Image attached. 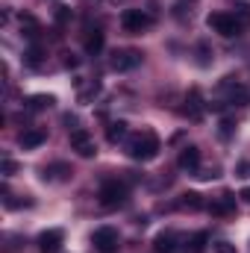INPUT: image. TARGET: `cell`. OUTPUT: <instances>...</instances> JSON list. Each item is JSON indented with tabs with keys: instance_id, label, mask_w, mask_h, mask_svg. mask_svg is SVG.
Segmentation results:
<instances>
[{
	"instance_id": "6da1fadb",
	"label": "cell",
	"mask_w": 250,
	"mask_h": 253,
	"mask_svg": "<svg viewBox=\"0 0 250 253\" xmlns=\"http://www.w3.org/2000/svg\"><path fill=\"white\" fill-rule=\"evenodd\" d=\"M159 150H162V144H159V135H156L153 129H141V132H132V135L126 138V153H129L132 159H138V162L156 159Z\"/></svg>"
},
{
	"instance_id": "7a4b0ae2",
	"label": "cell",
	"mask_w": 250,
	"mask_h": 253,
	"mask_svg": "<svg viewBox=\"0 0 250 253\" xmlns=\"http://www.w3.org/2000/svg\"><path fill=\"white\" fill-rule=\"evenodd\" d=\"M206 27H209L212 33L224 36V39L242 36V30H245V24H242V21H239L236 15H230V12H212V15L206 18Z\"/></svg>"
},
{
	"instance_id": "3957f363",
	"label": "cell",
	"mask_w": 250,
	"mask_h": 253,
	"mask_svg": "<svg viewBox=\"0 0 250 253\" xmlns=\"http://www.w3.org/2000/svg\"><path fill=\"white\" fill-rule=\"evenodd\" d=\"M126 194H129V189H126L124 180H106V183L100 186V191H97L103 209H118V206H124Z\"/></svg>"
},
{
	"instance_id": "277c9868",
	"label": "cell",
	"mask_w": 250,
	"mask_h": 253,
	"mask_svg": "<svg viewBox=\"0 0 250 253\" xmlns=\"http://www.w3.org/2000/svg\"><path fill=\"white\" fill-rule=\"evenodd\" d=\"M121 27H124V33H129V36H141L144 30L153 27V18L147 12H141V9H126L124 15H121Z\"/></svg>"
},
{
	"instance_id": "5b68a950",
	"label": "cell",
	"mask_w": 250,
	"mask_h": 253,
	"mask_svg": "<svg viewBox=\"0 0 250 253\" xmlns=\"http://www.w3.org/2000/svg\"><path fill=\"white\" fill-rule=\"evenodd\" d=\"M71 150H77V156H83V159H91L97 153V144H94V138H91L88 129H80L77 126L71 132Z\"/></svg>"
},
{
	"instance_id": "8992f818",
	"label": "cell",
	"mask_w": 250,
	"mask_h": 253,
	"mask_svg": "<svg viewBox=\"0 0 250 253\" xmlns=\"http://www.w3.org/2000/svg\"><path fill=\"white\" fill-rule=\"evenodd\" d=\"M91 242H94L97 253H115L118 251V230L115 227H97Z\"/></svg>"
},
{
	"instance_id": "52a82bcc",
	"label": "cell",
	"mask_w": 250,
	"mask_h": 253,
	"mask_svg": "<svg viewBox=\"0 0 250 253\" xmlns=\"http://www.w3.org/2000/svg\"><path fill=\"white\" fill-rule=\"evenodd\" d=\"M221 91L227 94L224 100H227V103H233V106H242V103H248V100H250V91L242 85V83H236L233 77H224V83H221Z\"/></svg>"
},
{
	"instance_id": "ba28073f",
	"label": "cell",
	"mask_w": 250,
	"mask_h": 253,
	"mask_svg": "<svg viewBox=\"0 0 250 253\" xmlns=\"http://www.w3.org/2000/svg\"><path fill=\"white\" fill-rule=\"evenodd\" d=\"M141 62V50H135V47H126V50H115V56H112V71H118V74H124V71H132V68H138Z\"/></svg>"
},
{
	"instance_id": "9c48e42d",
	"label": "cell",
	"mask_w": 250,
	"mask_h": 253,
	"mask_svg": "<svg viewBox=\"0 0 250 253\" xmlns=\"http://www.w3.org/2000/svg\"><path fill=\"white\" fill-rule=\"evenodd\" d=\"M62 230H44L42 236H39V251L42 253H59L62 248Z\"/></svg>"
},
{
	"instance_id": "30bf717a",
	"label": "cell",
	"mask_w": 250,
	"mask_h": 253,
	"mask_svg": "<svg viewBox=\"0 0 250 253\" xmlns=\"http://www.w3.org/2000/svg\"><path fill=\"white\" fill-rule=\"evenodd\" d=\"M47 141V132L44 129H24L21 135H18V144L24 147V150H36V147H42Z\"/></svg>"
},
{
	"instance_id": "8fae6325",
	"label": "cell",
	"mask_w": 250,
	"mask_h": 253,
	"mask_svg": "<svg viewBox=\"0 0 250 253\" xmlns=\"http://www.w3.org/2000/svg\"><path fill=\"white\" fill-rule=\"evenodd\" d=\"M209 215H230V212H236V194H230V191H224L218 200H212L209 206Z\"/></svg>"
},
{
	"instance_id": "7c38bea8",
	"label": "cell",
	"mask_w": 250,
	"mask_h": 253,
	"mask_svg": "<svg viewBox=\"0 0 250 253\" xmlns=\"http://www.w3.org/2000/svg\"><path fill=\"white\" fill-rule=\"evenodd\" d=\"M177 162H180V168H183V171H197V168H200V147H194V144L183 147Z\"/></svg>"
},
{
	"instance_id": "4fadbf2b",
	"label": "cell",
	"mask_w": 250,
	"mask_h": 253,
	"mask_svg": "<svg viewBox=\"0 0 250 253\" xmlns=\"http://www.w3.org/2000/svg\"><path fill=\"white\" fill-rule=\"evenodd\" d=\"M183 115H188L191 121H200L203 118V103H200V91L191 88L186 97V106H183Z\"/></svg>"
},
{
	"instance_id": "5bb4252c",
	"label": "cell",
	"mask_w": 250,
	"mask_h": 253,
	"mask_svg": "<svg viewBox=\"0 0 250 253\" xmlns=\"http://www.w3.org/2000/svg\"><path fill=\"white\" fill-rule=\"evenodd\" d=\"M153 251L156 253H174L177 251V233L174 230H165L153 239Z\"/></svg>"
},
{
	"instance_id": "9a60e30c",
	"label": "cell",
	"mask_w": 250,
	"mask_h": 253,
	"mask_svg": "<svg viewBox=\"0 0 250 253\" xmlns=\"http://www.w3.org/2000/svg\"><path fill=\"white\" fill-rule=\"evenodd\" d=\"M206 203H203V197L197 194V191H186V194H180V200H177V209H188V212H197V209H203Z\"/></svg>"
},
{
	"instance_id": "2e32d148",
	"label": "cell",
	"mask_w": 250,
	"mask_h": 253,
	"mask_svg": "<svg viewBox=\"0 0 250 253\" xmlns=\"http://www.w3.org/2000/svg\"><path fill=\"white\" fill-rule=\"evenodd\" d=\"M44 180H53V183H59V180H68L71 177V168L65 165V162H53V165H47L44 168V174H42Z\"/></svg>"
},
{
	"instance_id": "e0dca14e",
	"label": "cell",
	"mask_w": 250,
	"mask_h": 253,
	"mask_svg": "<svg viewBox=\"0 0 250 253\" xmlns=\"http://www.w3.org/2000/svg\"><path fill=\"white\" fill-rule=\"evenodd\" d=\"M103 42H106V39H103V33H100V30H91V33L85 36V53L97 56V53L103 50Z\"/></svg>"
},
{
	"instance_id": "ac0fdd59",
	"label": "cell",
	"mask_w": 250,
	"mask_h": 253,
	"mask_svg": "<svg viewBox=\"0 0 250 253\" xmlns=\"http://www.w3.org/2000/svg\"><path fill=\"white\" fill-rule=\"evenodd\" d=\"M106 138H109L112 144L124 141V138H126V124H124V121H112V124L106 126Z\"/></svg>"
},
{
	"instance_id": "d6986e66",
	"label": "cell",
	"mask_w": 250,
	"mask_h": 253,
	"mask_svg": "<svg viewBox=\"0 0 250 253\" xmlns=\"http://www.w3.org/2000/svg\"><path fill=\"white\" fill-rule=\"evenodd\" d=\"M53 103H56V100H53V94H33L27 106H30L33 112H42V109H47V106H53Z\"/></svg>"
},
{
	"instance_id": "ffe728a7",
	"label": "cell",
	"mask_w": 250,
	"mask_h": 253,
	"mask_svg": "<svg viewBox=\"0 0 250 253\" xmlns=\"http://www.w3.org/2000/svg\"><path fill=\"white\" fill-rule=\"evenodd\" d=\"M21 30H24V36L36 39V36H39V21L30 18V15H24V18H21Z\"/></svg>"
},
{
	"instance_id": "44dd1931",
	"label": "cell",
	"mask_w": 250,
	"mask_h": 253,
	"mask_svg": "<svg viewBox=\"0 0 250 253\" xmlns=\"http://www.w3.org/2000/svg\"><path fill=\"white\" fill-rule=\"evenodd\" d=\"M206 242H209V236H206V233H194V236H191V242H188V245H191L188 251H191V253H203V251H206Z\"/></svg>"
},
{
	"instance_id": "7402d4cb",
	"label": "cell",
	"mask_w": 250,
	"mask_h": 253,
	"mask_svg": "<svg viewBox=\"0 0 250 253\" xmlns=\"http://www.w3.org/2000/svg\"><path fill=\"white\" fill-rule=\"evenodd\" d=\"M27 62L33 65V68H39V65H42V47H39V44H33V47L27 50Z\"/></svg>"
},
{
	"instance_id": "603a6c76",
	"label": "cell",
	"mask_w": 250,
	"mask_h": 253,
	"mask_svg": "<svg viewBox=\"0 0 250 253\" xmlns=\"http://www.w3.org/2000/svg\"><path fill=\"white\" fill-rule=\"evenodd\" d=\"M233 15H236V18H239V21H242L245 27L250 24V6H248V3H245V6H239V9H236Z\"/></svg>"
},
{
	"instance_id": "cb8c5ba5",
	"label": "cell",
	"mask_w": 250,
	"mask_h": 253,
	"mask_svg": "<svg viewBox=\"0 0 250 253\" xmlns=\"http://www.w3.org/2000/svg\"><path fill=\"white\" fill-rule=\"evenodd\" d=\"M18 171V162H12V159H3V177H12Z\"/></svg>"
},
{
	"instance_id": "d4e9b609",
	"label": "cell",
	"mask_w": 250,
	"mask_h": 253,
	"mask_svg": "<svg viewBox=\"0 0 250 253\" xmlns=\"http://www.w3.org/2000/svg\"><path fill=\"white\" fill-rule=\"evenodd\" d=\"M215 253H236V245H230V242H218V245H215Z\"/></svg>"
},
{
	"instance_id": "484cf974",
	"label": "cell",
	"mask_w": 250,
	"mask_h": 253,
	"mask_svg": "<svg viewBox=\"0 0 250 253\" xmlns=\"http://www.w3.org/2000/svg\"><path fill=\"white\" fill-rule=\"evenodd\" d=\"M68 18H71V9H68V6H62V9H56V24H65Z\"/></svg>"
},
{
	"instance_id": "4316f807",
	"label": "cell",
	"mask_w": 250,
	"mask_h": 253,
	"mask_svg": "<svg viewBox=\"0 0 250 253\" xmlns=\"http://www.w3.org/2000/svg\"><path fill=\"white\" fill-rule=\"evenodd\" d=\"M230 132H233V121H221V138H230Z\"/></svg>"
},
{
	"instance_id": "83f0119b",
	"label": "cell",
	"mask_w": 250,
	"mask_h": 253,
	"mask_svg": "<svg viewBox=\"0 0 250 253\" xmlns=\"http://www.w3.org/2000/svg\"><path fill=\"white\" fill-rule=\"evenodd\" d=\"M236 174H239V177H250V162H239Z\"/></svg>"
},
{
	"instance_id": "f1b7e54d",
	"label": "cell",
	"mask_w": 250,
	"mask_h": 253,
	"mask_svg": "<svg viewBox=\"0 0 250 253\" xmlns=\"http://www.w3.org/2000/svg\"><path fill=\"white\" fill-rule=\"evenodd\" d=\"M62 65H65V68H77V65H80V59H77V56H71V53H65Z\"/></svg>"
},
{
	"instance_id": "f546056e",
	"label": "cell",
	"mask_w": 250,
	"mask_h": 253,
	"mask_svg": "<svg viewBox=\"0 0 250 253\" xmlns=\"http://www.w3.org/2000/svg\"><path fill=\"white\" fill-rule=\"evenodd\" d=\"M242 197H245V200L250 203V189H245V191H242Z\"/></svg>"
}]
</instances>
